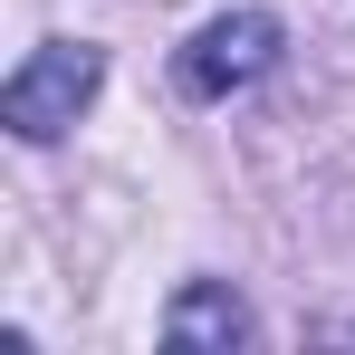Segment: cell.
Listing matches in <instances>:
<instances>
[{
	"instance_id": "1",
	"label": "cell",
	"mask_w": 355,
	"mask_h": 355,
	"mask_svg": "<svg viewBox=\"0 0 355 355\" xmlns=\"http://www.w3.org/2000/svg\"><path fill=\"white\" fill-rule=\"evenodd\" d=\"M96 77H106V58L77 49V39H58V49H39V58L0 87V125H10L19 144H49V135H67V125L87 116Z\"/></svg>"
},
{
	"instance_id": "2",
	"label": "cell",
	"mask_w": 355,
	"mask_h": 355,
	"mask_svg": "<svg viewBox=\"0 0 355 355\" xmlns=\"http://www.w3.org/2000/svg\"><path fill=\"white\" fill-rule=\"evenodd\" d=\"M269 67H279V19L269 10H221L211 29H192L173 77H182V96H231V87L269 77Z\"/></svg>"
},
{
	"instance_id": "3",
	"label": "cell",
	"mask_w": 355,
	"mask_h": 355,
	"mask_svg": "<svg viewBox=\"0 0 355 355\" xmlns=\"http://www.w3.org/2000/svg\"><path fill=\"white\" fill-rule=\"evenodd\" d=\"M164 336L173 346H250V307L231 288H182L173 317H164Z\"/></svg>"
}]
</instances>
